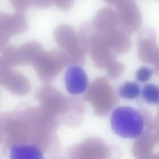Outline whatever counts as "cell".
<instances>
[{
	"label": "cell",
	"instance_id": "6da1fadb",
	"mask_svg": "<svg viewBox=\"0 0 159 159\" xmlns=\"http://www.w3.org/2000/svg\"><path fill=\"white\" fill-rule=\"evenodd\" d=\"M110 124L114 132L125 138L138 137L142 134L145 126L144 119L141 113L127 106H119L113 110Z\"/></svg>",
	"mask_w": 159,
	"mask_h": 159
},
{
	"label": "cell",
	"instance_id": "7a4b0ae2",
	"mask_svg": "<svg viewBox=\"0 0 159 159\" xmlns=\"http://www.w3.org/2000/svg\"><path fill=\"white\" fill-rule=\"evenodd\" d=\"M22 112L7 113L0 117V133L5 152L14 145L30 141L28 125Z\"/></svg>",
	"mask_w": 159,
	"mask_h": 159
},
{
	"label": "cell",
	"instance_id": "3957f363",
	"mask_svg": "<svg viewBox=\"0 0 159 159\" xmlns=\"http://www.w3.org/2000/svg\"><path fill=\"white\" fill-rule=\"evenodd\" d=\"M75 62L61 50L54 49L44 52L32 66L40 80L44 84H49L64 68L76 65Z\"/></svg>",
	"mask_w": 159,
	"mask_h": 159
},
{
	"label": "cell",
	"instance_id": "277c9868",
	"mask_svg": "<svg viewBox=\"0 0 159 159\" xmlns=\"http://www.w3.org/2000/svg\"><path fill=\"white\" fill-rule=\"evenodd\" d=\"M54 37L61 50L74 59L77 65L81 66L84 64V57L87 53L72 26L66 24L59 25L54 30Z\"/></svg>",
	"mask_w": 159,
	"mask_h": 159
},
{
	"label": "cell",
	"instance_id": "5b68a950",
	"mask_svg": "<svg viewBox=\"0 0 159 159\" xmlns=\"http://www.w3.org/2000/svg\"><path fill=\"white\" fill-rule=\"evenodd\" d=\"M116 8L120 25L123 30L129 34L139 29L142 16L139 7L133 0L127 1Z\"/></svg>",
	"mask_w": 159,
	"mask_h": 159
},
{
	"label": "cell",
	"instance_id": "8992f818",
	"mask_svg": "<svg viewBox=\"0 0 159 159\" xmlns=\"http://www.w3.org/2000/svg\"><path fill=\"white\" fill-rule=\"evenodd\" d=\"M28 27L26 17L21 11L13 14L0 12V33L11 38L25 32Z\"/></svg>",
	"mask_w": 159,
	"mask_h": 159
},
{
	"label": "cell",
	"instance_id": "52a82bcc",
	"mask_svg": "<svg viewBox=\"0 0 159 159\" xmlns=\"http://www.w3.org/2000/svg\"><path fill=\"white\" fill-rule=\"evenodd\" d=\"M35 95L39 100L43 101L44 107H49V109L51 108L54 114L64 111L66 107V98L49 84H45L39 87L36 91Z\"/></svg>",
	"mask_w": 159,
	"mask_h": 159
},
{
	"label": "cell",
	"instance_id": "ba28073f",
	"mask_svg": "<svg viewBox=\"0 0 159 159\" xmlns=\"http://www.w3.org/2000/svg\"><path fill=\"white\" fill-rule=\"evenodd\" d=\"M66 89L71 94L77 95L86 91L88 86L87 75L84 70L78 65L69 66L64 75Z\"/></svg>",
	"mask_w": 159,
	"mask_h": 159
},
{
	"label": "cell",
	"instance_id": "9c48e42d",
	"mask_svg": "<svg viewBox=\"0 0 159 159\" xmlns=\"http://www.w3.org/2000/svg\"><path fill=\"white\" fill-rule=\"evenodd\" d=\"M9 152L11 158L13 159H40L43 157L41 149L33 143L14 145Z\"/></svg>",
	"mask_w": 159,
	"mask_h": 159
},
{
	"label": "cell",
	"instance_id": "30bf717a",
	"mask_svg": "<svg viewBox=\"0 0 159 159\" xmlns=\"http://www.w3.org/2000/svg\"><path fill=\"white\" fill-rule=\"evenodd\" d=\"M19 47L22 65L32 66L44 52L41 45L36 41L28 42Z\"/></svg>",
	"mask_w": 159,
	"mask_h": 159
},
{
	"label": "cell",
	"instance_id": "8fae6325",
	"mask_svg": "<svg viewBox=\"0 0 159 159\" xmlns=\"http://www.w3.org/2000/svg\"><path fill=\"white\" fill-rule=\"evenodd\" d=\"M151 29H148V40L147 39V29H145L142 30L139 34L143 37L144 40L141 42L139 46V54L141 58L143 59V61L149 63H152L153 61L157 60L156 48L154 45V43L150 42L148 40V37Z\"/></svg>",
	"mask_w": 159,
	"mask_h": 159
},
{
	"label": "cell",
	"instance_id": "7c38bea8",
	"mask_svg": "<svg viewBox=\"0 0 159 159\" xmlns=\"http://www.w3.org/2000/svg\"><path fill=\"white\" fill-rule=\"evenodd\" d=\"M2 57L7 64L11 68L22 65L19 47L7 45L3 50Z\"/></svg>",
	"mask_w": 159,
	"mask_h": 159
},
{
	"label": "cell",
	"instance_id": "4fadbf2b",
	"mask_svg": "<svg viewBox=\"0 0 159 159\" xmlns=\"http://www.w3.org/2000/svg\"><path fill=\"white\" fill-rule=\"evenodd\" d=\"M139 86L133 82H127L120 88L119 93L122 98L127 99H133L138 98L140 93Z\"/></svg>",
	"mask_w": 159,
	"mask_h": 159
},
{
	"label": "cell",
	"instance_id": "5bb4252c",
	"mask_svg": "<svg viewBox=\"0 0 159 159\" xmlns=\"http://www.w3.org/2000/svg\"><path fill=\"white\" fill-rule=\"evenodd\" d=\"M142 95L146 102L152 104H156L159 101V89L158 87L152 84H149L144 87L142 92Z\"/></svg>",
	"mask_w": 159,
	"mask_h": 159
},
{
	"label": "cell",
	"instance_id": "9a60e30c",
	"mask_svg": "<svg viewBox=\"0 0 159 159\" xmlns=\"http://www.w3.org/2000/svg\"><path fill=\"white\" fill-rule=\"evenodd\" d=\"M153 73L152 69L147 66H143L137 70L135 76L138 81L144 83L150 79Z\"/></svg>",
	"mask_w": 159,
	"mask_h": 159
},
{
	"label": "cell",
	"instance_id": "2e32d148",
	"mask_svg": "<svg viewBox=\"0 0 159 159\" xmlns=\"http://www.w3.org/2000/svg\"><path fill=\"white\" fill-rule=\"evenodd\" d=\"M107 67L108 76L111 79L117 78L123 70V66L122 65L117 62H112Z\"/></svg>",
	"mask_w": 159,
	"mask_h": 159
},
{
	"label": "cell",
	"instance_id": "e0dca14e",
	"mask_svg": "<svg viewBox=\"0 0 159 159\" xmlns=\"http://www.w3.org/2000/svg\"><path fill=\"white\" fill-rule=\"evenodd\" d=\"M13 7L17 11H22L32 4L31 0H9Z\"/></svg>",
	"mask_w": 159,
	"mask_h": 159
},
{
	"label": "cell",
	"instance_id": "ac0fdd59",
	"mask_svg": "<svg viewBox=\"0 0 159 159\" xmlns=\"http://www.w3.org/2000/svg\"><path fill=\"white\" fill-rule=\"evenodd\" d=\"M74 0H54L53 3L61 10L68 11L73 5Z\"/></svg>",
	"mask_w": 159,
	"mask_h": 159
},
{
	"label": "cell",
	"instance_id": "d6986e66",
	"mask_svg": "<svg viewBox=\"0 0 159 159\" xmlns=\"http://www.w3.org/2000/svg\"><path fill=\"white\" fill-rule=\"evenodd\" d=\"M31 3L37 7L46 9L53 3L54 0H31Z\"/></svg>",
	"mask_w": 159,
	"mask_h": 159
},
{
	"label": "cell",
	"instance_id": "ffe728a7",
	"mask_svg": "<svg viewBox=\"0 0 159 159\" xmlns=\"http://www.w3.org/2000/svg\"><path fill=\"white\" fill-rule=\"evenodd\" d=\"M129 0H103L107 4L116 7L121 4Z\"/></svg>",
	"mask_w": 159,
	"mask_h": 159
},
{
	"label": "cell",
	"instance_id": "44dd1931",
	"mask_svg": "<svg viewBox=\"0 0 159 159\" xmlns=\"http://www.w3.org/2000/svg\"><path fill=\"white\" fill-rule=\"evenodd\" d=\"M1 142H2V138L1 135L0 134V143Z\"/></svg>",
	"mask_w": 159,
	"mask_h": 159
}]
</instances>
